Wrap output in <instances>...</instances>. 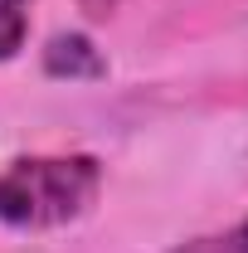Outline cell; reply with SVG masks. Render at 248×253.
<instances>
[{
  "label": "cell",
  "mask_w": 248,
  "mask_h": 253,
  "mask_svg": "<svg viewBox=\"0 0 248 253\" xmlns=\"http://www.w3.org/2000/svg\"><path fill=\"white\" fill-rule=\"evenodd\" d=\"M0 10H25V0H0Z\"/></svg>",
  "instance_id": "cell-5"
},
{
  "label": "cell",
  "mask_w": 248,
  "mask_h": 253,
  "mask_svg": "<svg viewBox=\"0 0 248 253\" xmlns=\"http://www.w3.org/2000/svg\"><path fill=\"white\" fill-rule=\"evenodd\" d=\"M44 73L49 78H68V83H88V78H102L107 73V59L88 34L68 30V34H54L44 44Z\"/></svg>",
  "instance_id": "cell-2"
},
{
  "label": "cell",
  "mask_w": 248,
  "mask_h": 253,
  "mask_svg": "<svg viewBox=\"0 0 248 253\" xmlns=\"http://www.w3.org/2000/svg\"><path fill=\"white\" fill-rule=\"evenodd\" d=\"M78 5H83L88 15H112V10H117L122 0H78Z\"/></svg>",
  "instance_id": "cell-4"
},
{
  "label": "cell",
  "mask_w": 248,
  "mask_h": 253,
  "mask_svg": "<svg viewBox=\"0 0 248 253\" xmlns=\"http://www.w3.org/2000/svg\"><path fill=\"white\" fill-rule=\"evenodd\" d=\"M102 190L93 156H25L0 170V219L10 229H59L88 214Z\"/></svg>",
  "instance_id": "cell-1"
},
{
  "label": "cell",
  "mask_w": 248,
  "mask_h": 253,
  "mask_svg": "<svg viewBox=\"0 0 248 253\" xmlns=\"http://www.w3.org/2000/svg\"><path fill=\"white\" fill-rule=\"evenodd\" d=\"M200 253H248V219L234 224L224 239H214V244H200Z\"/></svg>",
  "instance_id": "cell-3"
}]
</instances>
